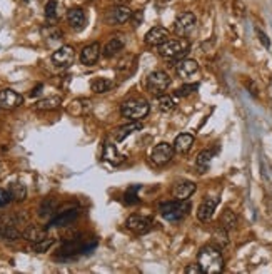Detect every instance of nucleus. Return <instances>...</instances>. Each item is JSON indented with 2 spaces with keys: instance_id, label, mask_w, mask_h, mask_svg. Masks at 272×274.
Returning <instances> with one entry per match:
<instances>
[{
  "instance_id": "obj_1",
  "label": "nucleus",
  "mask_w": 272,
  "mask_h": 274,
  "mask_svg": "<svg viewBox=\"0 0 272 274\" xmlns=\"http://www.w3.org/2000/svg\"><path fill=\"white\" fill-rule=\"evenodd\" d=\"M197 262L205 274H217L224 269V259H222L221 249L215 246H204L199 253Z\"/></svg>"
},
{
  "instance_id": "obj_2",
  "label": "nucleus",
  "mask_w": 272,
  "mask_h": 274,
  "mask_svg": "<svg viewBox=\"0 0 272 274\" xmlns=\"http://www.w3.org/2000/svg\"><path fill=\"white\" fill-rule=\"evenodd\" d=\"M159 49V56L166 60H182L189 54V42L186 39H167Z\"/></svg>"
},
{
  "instance_id": "obj_3",
  "label": "nucleus",
  "mask_w": 272,
  "mask_h": 274,
  "mask_svg": "<svg viewBox=\"0 0 272 274\" xmlns=\"http://www.w3.org/2000/svg\"><path fill=\"white\" fill-rule=\"evenodd\" d=\"M149 104L144 99H130L121 106V114L129 120H140L149 114Z\"/></svg>"
},
{
  "instance_id": "obj_4",
  "label": "nucleus",
  "mask_w": 272,
  "mask_h": 274,
  "mask_svg": "<svg viewBox=\"0 0 272 274\" xmlns=\"http://www.w3.org/2000/svg\"><path fill=\"white\" fill-rule=\"evenodd\" d=\"M147 90L150 92V94L154 96H164L166 90L171 87V77H169V74L164 72V70H154V72L149 74V77H147Z\"/></svg>"
},
{
  "instance_id": "obj_5",
  "label": "nucleus",
  "mask_w": 272,
  "mask_h": 274,
  "mask_svg": "<svg viewBox=\"0 0 272 274\" xmlns=\"http://www.w3.org/2000/svg\"><path fill=\"white\" fill-rule=\"evenodd\" d=\"M190 204L186 201H177L176 202H166L160 206V214L166 221H181L182 217L189 214Z\"/></svg>"
},
{
  "instance_id": "obj_6",
  "label": "nucleus",
  "mask_w": 272,
  "mask_h": 274,
  "mask_svg": "<svg viewBox=\"0 0 272 274\" xmlns=\"http://www.w3.org/2000/svg\"><path fill=\"white\" fill-rule=\"evenodd\" d=\"M195 25H197V17H195V14L182 12L177 15L176 22H174V32H176L179 37H186L195 29Z\"/></svg>"
},
{
  "instance_id": "obj_7",
  "label": "nucleus",
  "mask_w": 272,
  "mask_h": 274,
  "mask_svg": "<svg viewBox=\"0 0 272 274\" xmlns=\"http://www.w3.org/2000/svg\"><path fill=\"white\" fill-rule=\"evenodd\" d=\"M174 146L172 144H167V142H162V144H157L154 149L150 152V159L155 166H166L172 161L174 157Z\"/></svg>"
},
{
  "instance_id": "obj_8",
  "label": "nucleus",
  "mask_w": 272,
  "mask_h": 274,
  "mask_svg": "<svg viewBox=\"0 0 272 274\" xmlns=\"http://www.w3.org/2000/svg\"><path fill=\"white\" fill-rule=\"evenodd\" d=\"M150 226H152L150 217H145V216H140V214L129 216L127 221H126V227L135 234H145L150 229Z\"/></svg>"
},
{
  "instance_id": "obj_9",
  "label": "nucleus",
  "mask_w": 272,
  "mask_h": 274,
  "mask_svg": "<svg viewBox=\"0 0 272 274\" xmlns=\"http://www.w3.org/2000/svg\"><path fill=\"white\" fill-rule=\"evenodd\" d=\"M24 104V97L19 92H15L12 89H4L0 90V109H17Z\"/></svg>"
},
{
  "instance_id": "obj_10",
  "label": "nucleus",
  "mask_w": 272,
  "mask_h": 274,
  "mask_svg": "<svg viewBox=\"0 0 272 274\" xmlns=\"http://www.w3.org/2000/svg\"><path fill=\"white\" fill-rule=\"evenodd\" d=\"M74 59H75V52L70 45H62L52 54V62L57 67H69L74 62Z\"/></svg>"
},
{
  "instance_id": "obj_11",
  "label": "nucleus",
  "mask_w": 272,
  "mask_h": 274,
  "mask_svg": "<svg viewBox=\"0 0 272 274\" xmlns=\"http://www.w3.org/2000/svg\"><path fill=\"white\" fill-rule=\"evenodd\" d=\"M167 39H169L167 29H164V27H152V29L145 34L144 42H145V45H149V47H159Z\"/></svg>"
},
{
  "instance_id": "obj_12",
  "label": "nucleus",
  "mask_w": 272,
  "mask_h": 274,
  "mask_svg": "<svg viewBox=\"0 0 272 274\" xmlns=\"http://www.w3.org/2000/svg\"><path fill=\"white\" fill-rule=\"evenodd\" d=\"M217 204H219V199H217V197H205V199L200 202V206L197 209L199 221H202V222L210 221L212 216H214V211H215Z\"/></svg>"
},
{
  "instance_id": "obj_13",
  "label": "nucleus",
  "mask_w": 272,
  "mask_h": 274,
  "mask_svg": "<svg viewBox=\"0 0 272 274\" xmlns=\"http://www.w3.org/2000/svg\"><path fill=\"white\" fill-rule=\"evenodd\" d=\"M100 57V43L99 42H94V43H89L82 49L80 52V62L84 65H94L97 60Z\"/></svg>"
},
{
  "instance_id": "obj_14",
  "label": "nucleus",
  "mask_w": 272,
  "mask_h": 274,
  "mask_svg": "<svg viewBox=\"0 0 272 274\" xmlns=\"http://www.w3.org/2000/svg\"><path fill=\"white\" fill-rule=\"evenodd\" d=\"M132 17V10L126 5H119V7H114L111 10V14H108V22L114 25H122L126 24V22L130 20Z\"/></svg>"
},
{
  "instance_id": "obj_15",
  "label": "nucleus",
  "mask_w": 272,
  "mask_h": 274,
  "mask_svg": "<svg viewBox=\"0 0 272 274\" xmlns=\"http://www.w3.org/2000/svg\"><path fill=\"white\" fill-rule=\"evenodd\" d=\"M124 47H126V39H124V35H114L111 40L105 43L104 51V57L111 59V57H116L117 54H121L124 51Z\"/></svg>"
},
{
  "instance_id": "obj_16",
  "label": "nucleus",
  "mask_w": 272,
  "mask_h": 274,
  "mask_svg": "<svg viewBox=\"0 0 272 274\" xmlns=\"http://www.w3.org/2000/svg\"><path fill=\"white\" fill-rule=\"evenodd\" d=\"M194 193H195V184L190 182V180H181L172 189V196L177 201H187Z\"/></svg>"
},
{
  "instance_id": "obj_17",
  "label": "nucleus",
  "mask_w": 272,
  "mask_h": 274,
  "mask_svg": "<svg viewBox=\"0 0 272 274\" xmlns=\"http://www.w3.org/2000/svg\"><path fill=\"white\" fill-rule=\"evenodd\" d=\"M135 65H137V57H135L134 54H129V56L121 59V62H119L116 67V72L121 75V79H127L135 70Z\"/></svg>"
},
{
  "instance_id": "obj_18",
  "label": "nucleus",
  "mask_w": 272,
  "mask_h": 274,
  "mask_svg": "<svg viewBox=\"0 0 272 274\" xmlns=\"http://www.w3.org/2000/svg\"><path fill=\"white\" fill-rule=\"evenodd\" d=\"M176 70H177L179 77L189 79L199 70V64H197V60H194V59H182V60H179Z\"/></svg>"
},
{
  "instance_id": "obj_19",
  "label": "nucleus",
  "mask_w": 272,
  "mask_h": 274,
  "mask_svg": "<svg viewBox=\"0 0 272 274\" xmlns=\"http://www.w3.org/2000/svg\"><path fill=\"white\" fill-rule=\"evenodd\" d=\"M67 22L74 30H82L85 27V14L80 7H72L67 10Z\"/></svg>"
},
{
  "instance_id": "obj_20",
  "label": "nucleus",
  "mask_w": 272,
  "mask_h": 274,
  "mask_svg": "<svg viewBox=\"0 0 272 274\" xmlns=\"http://www.w3.org/2000/svg\"><path fill=\"white\" fill-rule=\"evenodd\" d=\"M77 217H79V209H69V211H64L62 214H59L57 217H53V219H52V221H50V226H52V227L69 226V224H72Z\"/></svg>"
},
{
  "instance_id": "obj_21",
  "label": "nucleus",
  "mask_w": 272,
  "mask_h": 274,
  "mask_svg": "<svg viewBox=\"0 0 272 274\" xmlns=\"http://www.w3.org/2000/svg\"><path fill=\"white\" fill-rule=\"evenodd\" d=\"M192 144H194V135L190 134H181L176 137V141H174V151L177 152V154H187V152L192 149Z\"/></svg>"
},
{
  "instance_id": "obj_22",
  "label": "nucleus",
  "mask_w": 272,
  "mask_h": 274,
  "mask_svg": "<svg viewBox=\"0 0 272 274\" xmlns=\"http://www.w3.org/2000/svg\"><path fill=\"white\" fill-rule=\"evenodd\" d=\"M102 157H104V161L114 164V166H119L121 162H124V156L117 151V147H116V146L111 144V142H105V144H104Z\"/></svg>"
},
{
  "instance_id": "obj_23",
  "label": "nucleus",
  "mask_w": 272,
  "mask_h": 274,
  "mask_svg": "<svg viewBox=\"0 0 272 274\" xmlns=\"http://www.w3.org/2000/svg\"><path fill=\"white\" fill-rule=\"evenodd\" d=\"M142 129V124L139 122V120H132L130 124H126V125H121L119 129L114 130V139H116V142H121L126 139L127 135L134 134L135 130Z\"/></svg>"
},
{
  "instance_id": "obj_24",
  "label": "nucleus",
  "mask_w": 272,
  "mask_h": 274,
  "mask_svg": "<svg viewBox=\"0 0 272 274\" xmlns=\"http://www.w3.org/2000/svg\"><path fill=\"white\" fill-rule=\"evenodd\" d=\"M22 236H24V239L30 241V243H37V241L47 238L45 229L35 226V224H30V226H27L24 231H22Z\"/></svg>"
},
{
  "instance_id": "obj_25",
  "label": "nucleus",
  "mask_w": 272,
  "mask_h": 274,
  "mask_svg": "<svg viewBox=\"0 0 272 274\" xmlns=\"http://www.w3.org/2000/svg\"><path fill=\"white\" fill-rule=\"evenodd\" d=\"M61 104H62V99H61V97L52 96V97L40 99L39 102H35L34 109H35V111H53V109L61 107Z\"/></svg>"
},
{
  "instance_id": "obj_26",
  "label": "nucleus",
  "mask_w": 272,
  "mask_h": 274,
  "mask_svg": "<svg viewBox=\"0 0 272 274\" xmlns=\"http://www.w3.org/2000/svg\"><path fill=\"white\" fill-rule=\"evenodd\" d=\"M112 87H114V82L111 79L100 77V79H94L90 82V89H92V92H95V94H105V92L112 90Z\"/></svg>"
},
{
  "instance_id": "obj_27",
  "label": "nucleus",
  "mask_w": 272,
  "mask_h": 274,
  "mask_svg": "<svg viewBox=\"0 0 272 274\" xmlns=\"http://www.w3.org/2000/svg\"><path fill=\"white\" fill-rule=\"evenodd\" d=\"M219 224H221V227H224L226 231H232V229H236L237 227V216L234 214L232 211H224L222 212V216L219 219Z\"/></svg>"
},
{
  "instance_id": "obj_28",
  "label": "nucleus",
  "mask_w": 272,
  "mask_h": 274,
  "mask_svg": "<svg viewBox=\"0 0 272 274\" xmlns=\"http://www.w3.org/2000/svg\"><path fill=\"white\" fill-rule=\"evenodd\" d=\"M212 156H214V152L212 151H202L200 154L195 159V166H197L199 172H205L209 169V164L212 161Z\"/></svg>"
},
{
  "instance_id": "obj_29",
  "label": "nucleus",
  "mask_w": 272,
  "mask_h": 274,
  "mask_svg": "<svg viewBox=\"0 0 272 274\" xmlns=\"http://www.w3.org/2000/svg\"><path fill=\"white\" fill-rule=\"evenodd\" d=\"M9 191H10V196H12V201L22 202L27 197V188L22 182H12Z\"/></svg>"
},
{
  "instance_id": "obj_30",
  "label": "nucleus",
  "mask_w": 272,
  "mask_h": 274,
  "mask_svg": "<svg viewBox=\"0 0 272 274\" xmlns=\"http://www.w3.org/2000/svg\"><path fill=\"white\" fill-rule=\"evenodd\" d=\"M59 10H61V4L57 0H48L45 4V9H43V14L48 20H56L59 17Z\"/></svg>"
},
{
  "instance_id": "obj_31",
  "label": "nucleus",
  "mask_w": 272,
  "mask_h": 274,
  "mask_svg": "<svg viewBox=\"0 0 272 274\" xmlns=\"http://www.w3.org/2000/svg\"><path fill=\"white\" fill-rule=\"evenodd\" d=\"M56 207H57V202L53 199H45L42 201V204L39 207V216L40 217H48L56 212Z\"/></svg>"
},
{
  "instance_id": "obj_32",
  "label": "nucleus",
  "mask_w": 272,
  "mask_h": 274,
  "mask_svg": "<svg viewBox=\"0 0 272 274\" xmlns=\"http://www.w3.org/2000/svg\"><path fill=\"white\" fill-rule=\"evenodd\" d=\"M89 109H90L89 101H75V102H72V106H70L69 112L74 114V116H82V114H85Z\"/></svg>"
},
{
  "instance_id": "obj_33",
  "label": "nucleus",
  "mask_w": 272,
  "mask_h": 274,
  "mask_svg": "<svg viewBox=\"0 0 272 274\" xmlns=\"http://www.w3.org/2000/svg\"><path fill=\"white\" fill-rule=\"evenodd\" d=\"M53 244V239L52 238H43L40 241H37V243H32V251L34 253H45L52 248Z\"/></svg>"
},
{
  "instance_id": "obj_34",
  "label": "nucleus",
  "mask_w": 272,
  "mask_h": 274,
  "mask_svg": "<svg viewBox=\"0 0 272 274\" xmlns=\"http://www.w3.org/2000/svg\"><path fill=\"white\" fill-rule=\"evenodd\" d=\"M176 107V99L171 97V96H159V109L164 112H169L172 111V109Z\"/></svg>"
},
{
  "instance_id": "obj_35",
  "label": "nucleus",
  "mask_w": 272,
  "mask_h": 274,
  "mask_svg": "<svg viewBox=\"0 0 272 274\" xmlns=\"http://www.w3.org/2000/svg\"><path fill=\"white\" fill-rule=\"evenodd\" d=\"M214 243H215V248H224L229 243V239H227V231L224 227H219L217 231L214 233Z\"/></svg>"
},
{
  "instance_id": "obj_36",
  "label": "nucleus",
  "mask_w": 272,
  "mask_h": 274,
  "mask_svg": "<svg viewBox=\"0 0 272 274\" xmlns=\"http://www.w3.org/2000/svg\"><path fill=\"white\" fill-rule=\"evenodd\" d=\"M197 89H199V84H186V85L179 87V89L176 90V96L177 97H187L190 94H194Z\"/></svg>"
},
{
  "instance_id": "obj_37",
  "label": "nucleus",
  "mask_w": 272,
  "mask_h": 274,
  "mask_svg": "<svg viewBox=\"0 0 272 274\" xmlns=\"http://www.w3.org/2000/svg\"><path fill=\"white\" fill-rule=\"evenodd\" d=\"M42 34L47 37V39H52V40H59L62 39V32L57 29V27H45L42 29Z\"/></svg>"
},
{
  "instance_id": "obj_38",
  "label": "nucleus",
  "mask_w": 272,
  "mask_h": 274,
  "mask_svg": "<svg viewBox=\"0 0 272 274\" xmlns=\"http://www.w3.org/2000/svg\"><path fill=\"white\" fill-rule=\"evenodd\" d=\"M139 191V186H134V188H130L127 193H126V202L127 204H137L139 202V197H137V193Z\"/></svg>"
},
{
  "instance_id": "obj_39",
  "label": "nucleus",
  "mask_w": 272,
  "mask_h": 274,
  "mask_svg": "<svg viewBox=\"0 0 272 274\" xmlns=\"http://www.w3.org/2000/svg\"><path fill=\"white\" fill-rule=\"evenodd\" d=\"M10 201H12L10 191H7V189H0V207H5L7 204H10Z\"/></svg>"
},
{
  "instance_id": "obj_40",
  "label": "nucleus",
  "mask_w": 272,
  "mask_h": 274,
  "mask_svg": "<svg viewBox=\"0 0 272 274\" xmlns=\"http://www.w3.org/2000/svg\"><path fill=\"white\" fill-rule=\"evenodd\" d=\"M130 20H132V25L134 27H139L140 25V22L144 20V12L142 10H137V12H132V17H130Z\"/></svg>"
},
{
  "instance_id": "obj_41",
  "label": "nucleus",
  "mask_w": 272,
  "mask_h": 274,
  "mask_svg": "<svg viewBox=\"0 0 272 274\" xmlns=\"http://www.w3.org/2000/svg\"><path fill=\"white\" fill-rule=\"evenodd\" d=\"M184 272H186V274H202L204 271H202V267H200L199 262H197V264H189L186 269H184Z\"/></svg>"
},
{
  "instance_id": "obj_42",
  "label": "nucleus",
  "mask_w": 272,
  "mask_h": 274,
  "mask_svg": "<svg viewBox=\"0 0 272 274\" xmlns=\"http://www.w3.org/2000/svg\"><path fill=\"white\" fill-rule=\"evenodd\" d=\"M257 35H259V40L262 42V45L269 49V47H270V40L267 39V35H265L264 32H262V30H259V29H257Z\"/></svg>"
},
{
  "instance_id": "obj_43",
  "label": "nucleus",
  "mask_w": 272,
  "mask_h": 274,
  "mask_svg": "<svg viewBox=\"0 0 272 274\" xmlns=\"http://www.w3.org/2000/svg\"><path fill=\"white\" fill-rule=\"evenodd\" d=\"M42 89H43V85H42V84H39V85H37V87H35V89H34V90H32V92H30V97H35V96H39V94H40V92H42Z\"/></svg>"
},
{
  "instance_id": "obj_44",
  "label": "nucleus",
  "mask_w": 272,
  "mask_h": 274,
  "mask_svg": "<svg viewBox=\"0 0 272 274\" xmlns=\"http://www.w3.org/2000/svg\"><path fill=\"white\" fill-rule=\"evenodd\" d=\"M24 2H29V0H24Z\"/></svg>"
}]
</instances>
